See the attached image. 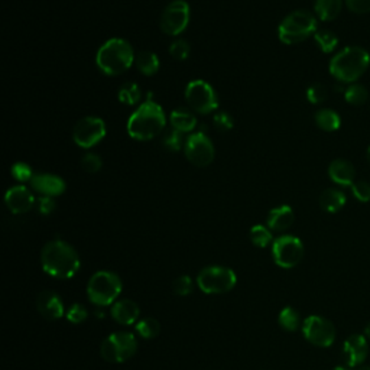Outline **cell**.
I'll use <instances>...</instances> for the list:
<instances>
[{
  "instance_id": "cell-1",
  "label": "cell",
  "mask_w": 370,
  "mask_h": 370,
  "mask_svg": "<svg viewBox=\"0 0 370 370\" xmlns=\"http://www.w3.org/2000/svg\"><path fill=\"white\" fill-rule=\"evenodd\" d=\"M41 265L52 278L71 279L80 270L81 260L71 244L64 240H52L41 252Z\"/></svg>"
},
{
  "instance_id": "cell-2",
  "label": "cell",
  "mask_w": 370,
  "mask_h": 370,
  "mask_svg": "<svg viewBox=\"0 0 370 370\" xmlns=\"http://www.w3.org/2000/svg\"><path fill=\"white\" fill-rule=\"evenodd\" d=\"M165 126L167 117L163 108L149 95V99L130 115L128 120V133L135 141L146 142L157 138Z\"/></svg>"
},
{
  "instance_id": "cell-3",
  "label": "cell",
  "mask_w": 370,
  "mask_h": 370,
  "mask_svg": "<svg viewBox=\"0 0 370 370\" xmlns=\"http://www.w3.org/2000/svg\"><path fill=\"white\" fill-rule=\"evenodd\" d=\"M136 57L132 45L126 39L112 38L99 48L95 54V64L106 76H120L133 65Z\"/></svg>"
},
{
  "instance_id": "cell-4",
  "label": "cell",
  "mask_w": 370,
  "mask_h": 370,
  "mask_svg": "<svg viewBox=\"0 0 370 370\" xmlns=\"http://www.w3.org/2000/svg\"><path fill=\"white\" fill-rule=\"evenodd\" d=\"M370 64L369 52L362 47H347L341 49L330 61V73L340 83H354Z\"/></svg>"
},
{
  "instance_id": "cell-5",
  "label": "cell",
  "mask_w": 370,
  "mask_h": 370,
  "mask_svg": "<svg viewBox=\"0 0 370 370\" xmlns=\"http://www.w3.org/2000/svg\"><path fill=\"white\" fill-rule=\"evenodd\" d=\"M317 32V19L308 10L290 13L279 25L278 36L286 45L299 44Z\"/></svg>"
},
{
  "instance_id": "cell-6",
  "label": "cell",
  "mask_w": 370,
  "mask_h": 370,
  "mask_svg": "<svg viewBox=\"0 0 370 370\" xmlns=\"http://www.w3.org/2000/svg\"><path fill=\"white\" fill-rule=\"evenodd\" d=\"M122 281L119 275L111 270H99L87 284V297L94 305H113L122 294Z\"/></svg>"
},
{
  "instance_id": "cell-7",
  "label": "cell",
  "mask_w": 370,
  "mask_h": 370,
  "mask_svg": "<svg viewBox=\"0 0 370 370\" xmlns=\"http://www.w3.org/2000/svg\"><path fill=\"white\" fill-rule=\"evenodd\" d=\"M238 284L235 270L226 266H207L197 275V285L204 294L218 295L230 292Z\"/></svg>"
},
{
  "instance_id": "cell-8",
  "label": "cell",
  "mask_w": 370,
  "mask_h": 370,
  "mask_svg": "<svg viewBox=\"0 0 370 370\" xmlns=\"http://www.w3.org/2000/svg\"><path fill=\"white\" fill-rule=\"evenodd\" d=\"M138 351V340L128 332H117L103 340L100 356L108 363H123Z\"/></svg>"
},
{
  "instance_id": "cell-9",
  "label": "cell",
  "mask_w": 370,
  "mask_h": 370,
  "mask_svg": "<svg viewBox=\"0 0 370 370\" xmlns=\"http://www.w3.org/2000/svg\"><path fill=\"white\" fill-rule=\"evenodd\" d=\"M185 99L188 106L200 115H209L218 107V99L211 84L204 80L189 81L185 89Z\"/></svg>"
},
{
  "instance_id": "cell-10",
  "label": "cell",
  "mask_w": 370,
  "mask_h": 370,
  "mask_svg": "<svg viewBox=\"0 0 370 370\" xmlns=\"http://www.w3.org/2000/svg\"><path fill=\"white\" fill-rule=\"evenodd\" d=\"M273 262L279 268L292 269L304 256V244L298 238L291 235H284L272 243Z\"/></svg>"
},
{
  "instance_id": "cell-11",
  "label": "cell",
  "mask_w": 370,
  "mask_h": 370,
  "mask_svg": "<svg viewBox=\"0 0 370 370\" xmlns=\"http://www.w3.org/2000/svg\"><path fill=\"white\" fill-rule=\"evenodd\" d=\"M191 10L185 0H172L161 16V30L170 36L183 34L189 23Z\"/></svg>"
},
{
  "instance_id": "cell-12",
  "label": "cell",
  "mask_w": 370,
  "mask_h": 370,
  "mask_svg": "<svg viewBox=\"0 0 370 370\" xmlns=\"http://www.w3.org/2000/svg\"><path fill=\"white\" fill-rule=\"evenodd\" d=\"M184 152L187 159L196 167H207L213 162L216 150L211 139L203 132L191 133L185 139Z\"/></svg>"
},
{
  "instance_id": "cell-13",
  "label": "cell",
  "mask_w": 370,
  "mask_h": 370,
  "mask_svg": "<svg viewBox=\"0 0 370 370\" xmlns=\"http://www.w3.org/2000/svg\"><path fill=\"white\" fill-rule=\"evenodd\" d=\"M303 334L314 346L330 347L336 340V328L320 315H310L303 323Z\"/></svg>"
},
{
  "instance_id": "cell-14",
  "label": "cell",
  "mask_w": 370,
  "mask_h": 370,
  "mask_svg": "<svg viewBox=\"0 0 370 370\" xmlns=\"http://www.w3.org/2000/svg\"><path fill=\"white\" fill-rule=\"evenodd\" d=\"M106 136V125L100 117L87 116L81 119L74 130H73V139L77 146L83 149H90L100 143Z\"/></svg>"
},
{
  "instance_id": "cell-15",
  "label": "cell",
  "mask_w": 370,
  "mask_h": 370,
  "mask_svg": "<svg viewBox=\"0 0 370 370\" xmlns=\"http://www.w3.org/2000/svg\"><path fill=\"white\" fill-rule=\"evenodd\" d=\"M5 203L13 214H23L34 207L35 197L28 187L15 185L8 189Z\"/></svg>"
},
{
  "instance_id": "cell-16",
  "label": "cell",
  "mask_w": 370,
  "mask_h": 370,
  "mask_svg": "<svg viewBox=\"0 0 370 370\" xmlns=\"http://www.w3.org/2000/svg\"><path fill=\"white\" fill-rule=\"evenodd\" d=\"M36 308H38L39 314L49 321L60 320L62 315L67 312L64 308V303H62L61 297L57 292L48 291V290L39 292V295L36 298Z\"/></svg>"
},
{
  "instance_id": "cell-17",
  "label": "cell",
  "mask_w": 370,
  "mask_h": 370,
  "mask_svg": "<svg viewBox=\"0 0 370 370\" xmlns=\"http://www.w3.org/2000/svg\"><path fill=\"white\" fill-rule=\"evenodd\" d=\"M31 187L43 197H57L61 196L67 185L61 176L54 174H35L31 180Z\"/></svg>"
},
{
  "instance_id": "cell-18",
  "label": "cell",
  "mask_w": 370,
  "mask_h": 370,
  "mask_svg": "<svg viewBox=\"0 0 370 370\" xmlns=\"http://www.w3.org/2000/svg\"><path fill=\"white\" fill-rule=\"evenodd\" d=\"M345 356H346V363L349 367H356L362 365L369 353L367 347V338L366 336L362 334H353L345 341Z\"/></svg>"
},
{
  "instance_id": "cell-19",
  "label": "cell",
  "mask_w": 370,
  "mask_h": 370,
  "mask_svg": "<svg viewBox=\"0 0 370 370\" xmlns=\"http://www.w3.org/2000/svg\"><path fill=\"white\" fill-rule=\"evenodd\" d=\"M112 319L122 325H133L139 321L141 308L132 299H120L112 305Z\"/></svg>"
},
{
  "instance_id": "cell-20",
  "label": "cell",
  "mask_w": 370,
  "mask_h": 370,
  "mask_svg": "<svg viewBox=\"0 0 370 370\" xmlns=\"http://www.w3.org/2000/svg\"><path fill=\"white\" fill-rule=\"evenodd\" d=\"M328 175L332 181L341 187H351L354 184V167L346 159H334L328 167Z\"/></svg>"
},
{
  "instance_id": "cell-21",
  "label": "cell",
  "mask_w": 370,
  "mask_h": 370,
  "mask_svg": "<svg viewBox=\"0 0 370 370\" xmlns=\"http://www.w3.org/2000/svg\"><path fill=\"white\" fill-rule=\"evenodd\" d=\"M294 220L295 214L290 205H279L269 211L266 224L273 231H285L292 226Z\"/></svg>"
},
{
  "instance_id": "cell-22",
  "label": "cell",
  "mask_w": 370,
  "mask_h": 370,
  "mask_svg": "<svg viewBox=\"0 0 370 370\" xmlns=\"http://www.w3.org/2000/svg\"><path fill=\"white\" fill-rule=\"evenodd\" d=\"M170 123L172 129L181 133H189L197 126V117L193 112L185 111V108H176L170 115Z\"/></svg>"
},
{
  "instance_id": "cell-23",
  "label": "cell",
  "mask_w": 370,
  "mask_h": 370,
  "mask_svg": "<svg viewBox=\"0 0 370 370\" xmlns=\"http://www.w3.org/2000/svg\"><path fill=\"white\" fill-rule=\"evenodd\" d=\"M346 194L343 193L340 189L336 188H330L325 189L320 196V207L327 211V213H337L340 211L343 207H345L346 204Z\"/></svg>"
},
{
  "instance_id": "cell-24",
  "label": "cell",
  "mask_w": 370,
  "mask_h": 370,
  "mask_svg": "<svg viewBox=\"0 0 370 370\" xmlns=\"http://www.w3.org/2000/svg\"><path fill=\"white\" fill-rule=\"evenodd\" d=\"M341 6L343 2L341 0H315V13H317V16L324 21H334L341 12Z\"/></svg>"
},
{
  "instance_id": "cell-25",
  "label": "cell",
  "mask_w": 370,
  "mask_h": 370,
  "mask_svg": "<svg viewBox=\"0 0 370 370\" xmlns=\"http://www.w3.org/2000/svg\"><path fill=\"white\" fill-rule=\"evenodd\" d=\"M135 62L138 70L146 77L155 76L159 71V58L155 52L142 51L139 56L136 57Z\"/></svg>"
},
{
  "instance_id": "cell-26",
  "label": "cell",
  "mask_w": 370,
  "mask_h": 370,
  "mask_svg": "<svg viewBox=\"0 0 370 370\" xmlns=\"http://www.w3.org/2000/svg\"><path fill=\"white\" fill-rule=\"evenodd\" d=\"M315 123L324 132H336L341 125V119L332 108H321L315 113Z\"/></svg>"
},
{
  "instance_id": "cell-27",
  "label": "cell",
  "mask_w": 370,
  "mask_h": 370,
  "mask_svg": "<svg viewBox=\"0 0 370 370\" xmlns=\"http://www.w3.org/2000/svg\"><path fill=\"white\" fill-rule=\"evenodd\" d=\"M117 97H119L120 103H123V104L135 106V104L139 103V100L142 97V93H141L139 86L136 83H125L119 89Z\"/></svg>"
},
{
  "instance_id": "cell-28",
  "label": "cell",
  "mask_w": 370,
  "mask_h": 370,
  "mask_svg": "<svg viewBox=\"0 0 370 370\" xmlns=\"http://www.w3.org/2000/svg\"><path fill=\"white\" fill-rule=\"evenodd\" d=\"M136 333H138L142 338H155L161 333V324L157 319L152 317H146L139 320L135 325Z\"/></svg>"
},
{
  "instance_id": "cell-29",
  "label": "cell",
  "mask_w": 370,
  "mask_h": 370,
  "mask_svg": "<svg viewBox=\"0 0 370 370\" xmlns=\"http://www.w3.org/2000/svg\"><path fill=\"white\" fill-rule=\"evenodd\" d=\"M278 323L279 325L284 328V330L286 332H297L298 327L301 324V319H299V314L295 308L292 307H285L281 312H279V317H278Z\"/></svg>"
},
{
  "instance_id": "cell-30",
  "label": "cell",
  "mask_w": 370,
  "mask_h": 370,
  "mask_svg": "<svg viewBox=\"0 0 370 370\" xmlns=\"http://www.w3.org/2000/svg\"><path fill=\"white\" fill-rule=\"evenodd\" d=\"M251 242L256 246V248L264 249L266 246H269L270 243H273V238H272V231L269 227H265L262 224H256L251 229Z\"/></svg>"
},
{
  "instance_id": "cell-31",
  "label": "cell",
  "mask_w": 370,
  "mask_h": 370,
  "mask_svg": "<svg viewBox=\"0 0 370 370\" xmlns=\"http://www.w3.org/2000/svg\"><path fill=\"white\" fill-rule=\"evenodd\" d=\"M314 39L317 45L320 47V49L325 54H330L336 49V47L338 45V38L336 34H333L332 31H317L314 34Z\"/></svg>"
},
{
  "instance_id": "cell-32",
  "label": "cell",
  "mask_w": 370,
  "mask_h": 370,
  "mask_svg": "<svg viewBox=\"0 0 370 370\" xmlns=\"http://www.w3.org/2000/svg\"><path fill=\"white\" fill-rule=\"evenodd\" d=\"M345 99L353 106H362L369 99V91L360 84H351L345 90Z\"/></svg>"
},
{
  "instance_id": "cell-33",
  "label": "cell",
  "mask_w": 370,
  "mask_h": 370,
  "mask_svg": "<svg viewBox=\"0 0 370 370\" xmlns=\"http://www.w3.org/2000/svg\"><path fill=\"white\" fill-rule=\"evenodd\" d=\"M10 172H12V176L15 178V180L19 181V183H31V180L35 175L32 168L28 165V163H25V162L13 163Z\"/></svg>"
},
{
  "instance_id": "cell-34",
  "label": "cell",
  "mask_w": 370,
  "mask_h": 370,
  "mask_svg": "<svg viewBox=\"0 0 370 370\" xmlns=\"http://www.w3.org/2000/svg\"><path fill=\"white\" fill-rule=\"evenodd\" d=\"M163 145H165V148L171 150V152H178V150L184 146L183 133L175 129L168 130L165 135H163Z\"/></svg>"
},
{
  "instance_id": "cell-35",
  "label": "cell",
  "mask_w": 370,
  "mask_h": 370,
  "mask_svg": "<svg viewBox=\"0 0 370 370\" xmlns=\"http://www.w3.org/2000/svg\"><path fill=\"white\" fill-rule=\"evenodd\" d=\"M65 317L71 324H81V323H84L87 320L89 311L83 304L76 303V304H73L70 308L67 310Z\"/></svg>"
},
{
  "instance_id": "cell-36",
  "label": "cell",
  "mask_w": 370,
  "mask_h": 370,
  "mask_svg": "<svg viewBox=\"0 0 370 370\" xmlns=\"http://www.w3.org/2000/svg\"><path fill=\"white\" fill-rule=\"evenodd\" d=\"M172 288H174V292L176 295L187 297V295H189L191 292H193L194 282H193V279H191L188 275H183V277H178L174 281Z\"/></svg>"
},
{
  "instance_id": "cell-37",
  "label": "cell",
  "mask_w": 370,
  "mask_h": 370,
  "mask_svg": "<svg viewBox=\"0 0 370 370\" xmlns=\"http://www.w3.org/2000/svg\"><path fill=\"white\" fill-rule=\"evenodd\" d=\"M189 45L188 43H185L184 39H178V41H174V43L170 45V54L171 57L178 60V61H184L188 58L189 56Z\"/></svg>"
},
{
  "instance_id": "cell-38",
  "label": "cell",
  "mask_w": 370,
  "mask_h": 370,
  "mask_svg": "<svg viewBox=\"0 0 370 370\" xmlns=\"http://www.w3.org/2000/svg\"><path fill=\"white\" fill-rule=\"evenodd\" d=\"M102 165H103V161L97 154H87L84 155L83 159H81V167H83L86 172H90V174L99 172L102 170Z\"/></svg>"
},
{
  "instance_id": "cell-39",
  "label": "cell",
  "mask_w": 370,
  "mask_h": 370,
  "mask_svg": "<svg viewBox=\"0 0 370 370\" xmlns=\"http://www.w3.org/2000/svg\"><path fill=\"white\" fill-rule=\"evenodd\" d=\"M327 94H328V91L323 84H312L307 90V99L312 104H320V103L325 102Z\"/></svg>"
},
{
  "instance_id": "cell-40",
  "label": "cell",
  "mask_w": 370,
  "mask_h": 370,
  "mask_svg": "<svg viewBox=\"0 0 370 370\" xmlns=\"http://www.w3.org/2000/svg\"><path fill=\"white\" fill-rule=\"evenodd\" d=\"M351 193L360 203L370 201V184L366 181H358L351 185Z\"/></svg>"
},
{
  "instance_id": "cell-41",
  "label": "cell",
  "mask_w": 370,
  "mask_h": 370,
  "mask_svg": "<svg viewBox=\"0 0 370 370\" xmlns=\"http://www.w3.org/2000/svg\"><path fill=\"white\" fill-rule=\"evenodd\" d=\"M214 126L218 130L227 132L233 128V117L226 112H217L214 115Z\"/></svg>"
},
{
  "instance_id": "cell-42",
  "label": "cell",
  "mask_w": 370,
  "mask_h": 370,
  "mask_svg": "<svg viewBox=\"0 0 370 370\" xmlns=\"http://www.w3.org/2000/svg\"><path fill=\"white\" fill-rule=\"evenodd\" d=\"M346 5L351 12L359 15L370 12V0H346Z\"/></svg>"
},
{
  "instance_id": "cell-43",
  "label": "cell",
  "mask_w": 370,
  "mask_h": 370,
  "mask_svg": "<svg viewBox=\"0 0 370 370\" xmlns=\"http://www.w3.org/2000/svg\"><path fill=\"white\" fill-rule=\"evenodd\" d=\"M56 207H57V204L52 197H41L38 200V210L43 216L51 214L54 210H56Z\"/></svg>"
},
{
  "instance_id": "cell-44",
  "label": "cell",
  "mask_w": 370,
  "mask_h": 370,
  "mask_svg": "<svg viewBox=\"0 0 370 370\" xmlns=\"http://www.w3.org/2000/svg\"><path fill=\"white\" fill-rule=\"evenodd\" d=\"M365 336H366V338H370V323L365 328Z\"/></svg>"
},
{
  "instance_id": "cell-45",
  "label": "cell",
  "mask_w": 370,
  "mask_h": 370,
  "mask_svg": "<svg viewBox=\"0 0 370 370\" xmlns=\"http://www.w3.org/2000/svg\"><path fill=\"white\" fill-rule=\"evenodd\" d=\"M367 162H369V165H370V146L367 149Z\"/></svg>"
},
{
  "instance_id": "cell-46",
  "label": "cell",
  "mask_w": 370,
  "mask_h": 370,
  "mask_svg": "<svg viewBox=\"0 0 370 370\" xmlns=\"http://www.w3.org/2000/svg\"><path fill=\"white\" fill-rule=\"evenodd\" d=\"M334 370H350V369H347V367H341V366H337Z\"/></svg>"
},
{
  "instance_id": "cell-47",
  "label": "cell",
  "mask_w": 370,
  "mask_h": 370,
  "mask_svg": "<svg viewBox=\"0 0 370 370\" xmlns=\"http://www.w3.org/2000/svg\"><path fill=\"white\" fill-rule=\"evenodd\" d=\"M360 370H370V367H363V369H360Z\"/></svg>"
}]
</instances>
